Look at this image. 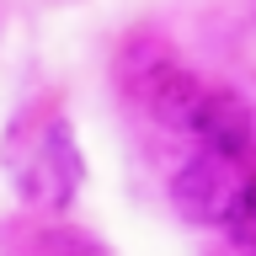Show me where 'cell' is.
Masks as SVG:
<instances>
[{
    "instance_id": "277c9868",
    "label": "cell",
    "mask_w": 256,
    "mask_h": 256,
    "mask_svg": "<svg viewBox=\"0 0 256 256\" xmlns=\"http://www.w3.org/2000/svg\"><path fill=\"white\" fill-rule=\"evenodd\" d=\"M219 230L235 240V246L256 251V176H246V182H240V192H235V203H230V214H224Z\"/></svg>"
},
{
    "instance_id": "7a4b0ae2",
    "label": "cell",
    "mask_w": 256,
    "mask_h": 256,
    "mask_svg": "<svg viewBox=\"0 0 256 256\" xmlns=\"http://www.w3.org/2000/svg\"><path fill=\"white\" fill-rule=\"evenodd\" d=\"M187 134L203 144V155L240 160V155H251V144H256V112H251V102L240 91H230V86H203L198 102H192Z\"/></svg>"
},
{
    "instance_id": "3957f363",
    "label": "cell",
    "mask_w": 256,
    "mask_h": 256,
    "mask_svg": "<svg viewBox=\"0 0 256 256\" xmlns=\"http://www.w3.org/2000/svg\"><path fill=\"white\" fill-rule=\"evenodd\" d=\"M80 182H86V160H80V144L75 134H70V123L64 118H54V123L43 128V139H38V155H32V166L22 171V187H27L32 203L43 208H70L75 203Z\"/></svg>"
},
{
    "instance_id": "6da1fadb",
    "label": "cell",
    "mask_w": 256,
    "mask_h": 256,
    "mask_svg": "<svg viewBox=\"0 0 256 256\" xmlns=\"http://www.w3.org/2000/svg\"><path fill=\"white\" fill-rule=\"evenodd\" d=\"M240 166L235 160H219V155H187L182 166H176L171 176V208L182 224H224V214H230V203H235L240 192Z\"/></svg>"
}]
</instances>
